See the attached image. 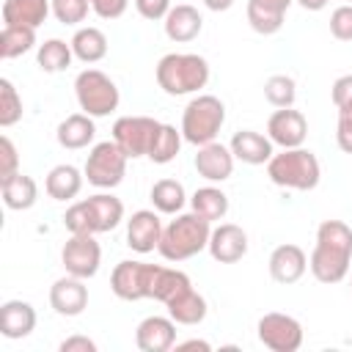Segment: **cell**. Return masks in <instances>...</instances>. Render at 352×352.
I'll return each mask as SVG.
<instances>
[{"mask_svg":"<svg viewBox=\"0 0 352 352\" xmlns=\"http://www.w3.org/2000/svg\"><path fill=\"white\" fill-rule=\"evenodd\" d=\"M352 261V228L344 220H324L316 228V248L311 253V275L319 283H341Z\"/></svg>","mask_w":352,"mask_h":352,"instance_id":"6da1fadb","label":"cell"},{"mask_svg":"<svg viewBox=\"0 0 352 352\" xmlns=\"http://www.w3.org/2000/svg\"><path fill=\"white\" fill-rule=\"evenodd\" d=\"M209 236H212V223L195 212H187L162 228L157 250L168 261H187L198 256L204 248H209Z\"/></svg>","mask_w":352,"mask_h":352,"instance_id":"7a4b0ae2","label":"cell"},{"mask_svg":"<svg viewBox=\"0 0 352 352\" xmlns=\"http://www.w3.org/2000/svg\"><path fill=\"white\" fill-rule=\"evenodd\" d=\"M157 85L168 96L195 94L209 82V63L195 52H170L157 63Z\"/></svg>","mask_w":352,"mask_h":352,"instance_id":"3957f363","label":"cell"},{"mask_svg":"<svg viewBox=\"0 0 352 352\" xmlns=\"http://www.w3.org/2000/svg\"><path fill=\"white\" fill-rule=\"evenodd\" d=\"M124 220V204L116 195L99 192L85 201H77L66 209L63 226L69 234H104Z\"/></svg>","mask_w":352,"mask_h":352,"instance_id":"277c9868","label":"cell"},{"mask_svg":"<svg viewBox=\"0 0 352 352\" xmlns=\"http://www.w3.org/2000/svg\"><path fill=\"white\" fill-rule=\"evenodd\" d=\"M267 176L272 184L286 190H314L319 184L322 168L316 154L297 146V148H283L280 154H272V160L267 162Z\"/></svg>","mask_w":352,"mask_h":352,"instance_id":"5b68a950","label":"cell"},{"mask_svg":"<svg viewBox=\"0 0 352 352\" xmlns=\"http://www.w3.org/2000/svg\"><path fill=\"white\" fill-rule=\"evenodd\" d=\"M226 121V104L212 94H198L182 113V138L192 146H206L217 138Z\"/></svg>","mask_w":352,"mask_h":352,"instance_id":"8992f818","label":"cell"},{"mask_svg":"<svg viewBox=\"0 0 352 352\" xmlns=\"http://www.w3.org/2000/svg\"><path fill=\"white\" fill-rule=\"evenodd\" d=\"M74 94H77L80 110L94 116V118L110 116L118 107V99H121L116 82L104 72H99V69L80 72L77 80H74Z\"/></svg>","mask_w":352,"mask_h":352,"instance_id":"52a82bcc","label":"cell"},{"mask_svg":"<svg viewBox=\"0 0 352 352\" xmlns=\"http://www.w3.org/2000/svg\"><path fill=\"white\" fill-rule=\"evenodd\" d=\"M126 160L129 157L124 154V148L116 140L96 143L88 151V160H85V179H88V184L102 187V190H110V187L121 184L124 173H126Z\"/></svg>","mask_w":352,"mask_h":352,"instance_id":"ba28073f","label":"cell"},{"mask_svg":"<svg viewBox=\"0 0 352 352\" xmlns=\"http://www.w3.org/2000/svg\"><path fill=\"white\" fill-rule=\"evenodd\" d=\"M160 264H146V261H118L113 275H110V289L118 300H146L154 294V278H157Z\"/></svg>","mask_w":352,"mask_h":352,"instance_id":"9c48e42d","label":"cell"},{"mask_svg":"<svg viewBox=\"0 0 352 352\" xmlns=\"http://www.w3.org/2000/svg\"><path fill=\"white\" fill-rule=\"evenodd\" d=\"M157 129H160V121L148 116H124L113 124V140L124 148L129 160H138V157H148Z\"/></svg>","mask_w":352,"mask_h":352,"instance_id":"30bf717a","label":"cell"},{"mask_svg":"<svg viewBox=\"0 0 352 352\" xmlns=\"http://www.w3.org/2000/svg\"><path fill=\"white\" fill-rule=\"evenodd\" d=\"M256 330L258 341L272 352H297L302 346V324L289 314H264Z\"/></svg>","mask_w":352,"mask_h":352,"instance_id":"8fae6325","label":"cell"},{"mask_svg":"<svg viewBox=\"0 0 352 352\" xmlns=\"http://www.w3.org/2000/svg\"><path fill=\"white\" fill-rule=\"evenodd\" d=\"M63 270L77 278H94L102 264V248L94 239V234H72L60 250Z\"/></svg>","mask_w":352,"mask_h":352,"instance_id":"7c38bea8","label":"cell"},{"mask_svg":"<svg viewBox=\"0 0 352 352\" xmlns=\"http://www.w3.org/2000/svg\"><path fill=\"white\" fill-rule=\"evenodd\" d=\"M308 121L294 107H278L267 121V138L280 148H297L305 143Z\"/></svg>","mask_w":352,"mask_h":352,"instance_id":"4fadbf2b","label":"cell"},{"mask_svg":"<svg viewBox=\"0 0 352 352\" xmlns=\"http://www.w3.org/2000/svg\"><path fill=\"white\" fill-rule=\"evenodd\" d=\"M50 305L60 316H80L88 305V286L77 275L58 278L50 289Z\"/></svg>","mask_w":352,"mask_h":352,"instance_id":"5bb4252c","label":"cell"},{"mask_svg":"<svg viewBox=\"0 0 352 352\" xmlns=\"http://www.w3.org/2000/svg\"><path fill=\"white\" fill-rule=\"evenodd\" d=\"M234 151L231 146H223V143H206V146H198V154H195V170L198 176H204L206 182H226L231 173H234Z\"/></svg>","mask_w":352,"mask_h":352,"instance_id":"9a60e30c","label":"cell"},{"mask_svg":"<svg viewBox=\"0 0 352 352\" xmlns=\"http://www.w3.org/2000/svg\"><path fill=\"white\" fill-rule=\"evenodd\" d=\"M209 253L220 264H234L248 253V234L234 223H220L217 228H212Z\"/></svg>","mask_w":352,"mask_h":352,"instance_id":"2e32d148","label":"cell"},{"mask_svg":"<svg viewBox=\"0 0 352 352\" xmlns=\"http://www.w3.org/2000/svg\"><path fill=\"white\" fill-rule=\"evenodd\" d=\"M308 270V256L300 245H278L270 256V275L275 283H297Z\"/></svg>","mask_w":352,"mask_h":352,"instance_id":"e0dca14e","label":"cell"},{"mask_svg":"<svg viewBox=\"0 0 352 352\" xmlns=\"http://www.w3.org/2000/svg\"><path fill=\"white\" fill-rule=\"evenodd\" d=\"M140 352H168L176 344V322L168 316H146L135 330Z\"/></svg>","mask_w":352,"mask_h":352,"instance_id":"ac0fdd59","label":"cell"},{"mask_svg":"<svg viewBox=\"0 0 352 352\" xmlns=\"http://www.w3.org/2000/svg\"><path fill=\"white\" fill-rule=\"evenodd\" d=\"M160 236H162V223H160L157 212L140 209V212H135L129 217V223H126V245L135 253H151L160 245Z\"/></svg>","mask_w":352,"mask_h":352,"instance_id":"d6986e66","label":"cell"},{"mask_svg":"<svg viewBox=\"0 0 352 352\" xmlns=\"http://www.w3.org/2000/svg\"><path fill=\"white\" fill-rule=\"evenodd\" d=\"M294 0H248V22L256 33L272 36L283 28V16Z\"/></svg>","mask_w":352,"mask_h":352,"instance_id":"ffe728a7","label":"cell"},{"mask_svg":"<svg viewBox=\"0 0 352 352\" xmlns=\"http://www.w3.org/2000/svg\"><path fill=\"white\" fill-rule=\"evenodd\" d=\"M231 151L239 162L245 165H264L272 160V140L264 138L261 132H253V129H239L234 132L231 138Z\"/></svg>","mask_w":352,"mask_h":352,"instance_id":"44dd1931","label":"cell"},{"mask_svg":"<svg viewBox=\"0 0 352 352\" xmlns=\"http://www.w3.org/2000/svg\"><path fill=\"white\" fill-rule=\"evenodd\" d=\"M36 327V308L25 300H8L0 308V333L6 338H25Z\"/></svg>","mask_w":352,"mask_h":352,"instance_id":"7402d4cb","label":"cell"},{"mask_svg":"<svg viewBox=\"0 0 352 352\" xmlns=\"http://www.w3.org/2000/svg\"><path fill=\"white\" fill-rule=\"evenodd\" d=\"M201 28H204V19H201L198 8L187 6V3L173 6V8L168 11V16H165V36H168L170 41H179V44L192 41V38L201 33Z\"/></svg>","mask_w":352,"mask_h":352,"instance_id":"603a6c76","label":"cell"},{"mask_svg":"<svg viewBox=\"0 0 352 352\" xmlns=\"http://www.w3.org/2000/svg\"><path fill=\"white\" fill-rule=\"evenodd\" d=\"M50 11H52V0H6L3 3V25L38 28Z\"/></svg>","mask_w":352,"mask_h":352,"instance_id":"cb8c5ba5","label":"cell"},{"mask_svg":"<svg viewBox=\"0 0 352 352\" xmlns=\"http://www.w3.org/2000/svg\"><path fill=\"white\" fill-rule=\"evenodd\" d=\"M58 143L63 148H85L94 135H96V126H94V116L88 113H74V116H66L60 124H58Z\"/></svg>","mask_w":352,"mask_h":352,"instance_id":"d4e9b609","label":"cell"},{"mask_svg":"<svg viewBox=\"0 0 352 352\" xmlns=\"http://www.w3.org/2000/svg\"><path fill=\"white\" fill-rule=\"evenodd\" d=\"M47 195L55 198V201H72L77 198L80 187H82V176L74 165H55L50 173H47Z\"/></svg>","mask_w":352,"mask_h":352,"instance_id":"484cf974","label":"cell"},{"mask_svg":"<svg viewBox=\"0 0 352 352\" xmlns=\"http://www.w3.org/2000/svg\"><path fill=\"white\" fill-rule=\"evenodd\" d=\"M0 190H3V204L14 212H22V209H30L38 198V187L30 176L25 173H16L6 182H0Z\"/></svg>","mask_w":352,"mask_h":352,"instance_id":"4316f807","label":"cell"},{"mask_svg":"<svg viewBox=\"0 0 352 352\" xmlns=\"http://www.w3.org/2000/svg\"><path fill=\"white\" fill-rule=\"evenodd\" d=\"M72 52L82 63H96L107 55V36L99 28H80L72 36Z\"/></svg>","mask_w":352,"mask_h":352,"instance_id":"83f0119b","label":"cell"},{"mask_svg":"<svg viewBox=\"0 0 352 352\" xmlns=\"http://www.w3.org/2000/svg\"><path fill=\"white\" fill-rule=\"evenodd\" d=\"M165 308H168V314H170V319L176 324H198L206 316V300L195 289H187L184 294L170 300Z\"/></svg>","mask_w":352,"mask_h":352,"instance_id":"f1b7e54d","label":"cell"},{"mask_svg":"<svg viewBox=\"0 0 352 352\" xmlns=\"http://www.w3.org/2000/svg\"><path fill=\"white\" fill-rule=\"evenodd\" d=\"M33 44H36V28L3 25V33H0V58H6V60L19 58V55L30 52Z\"/></svg>","mask_w":352,"mask_h":352,"instance_id":"f546056e","label":"cell"},{"mask_svg":"<svg viewBox=\"0 0 352 352\" xmlns=\"http://www.w3.org/2000/svg\"><path fill=\"white\" fill-rule=\"evenodd\" d=\"M184 201H187V192H184L182 182H176V179H160V182H154V187H151V204H154L157 212L176 214V212H182Z\"/></svg>","mask_w":352,"mask_h":352,"instance_id":"4dcf8cb0","label":"cell"},{"mask_svg":"<svg viewBox=\"0 0 352 352\" xmlns=\"http://www.w3.org/2000/svg\"><path fill=\"white\" fill-rule=\"evenodd\" d=\"M190 204H192V212L201 214V217H206L209 223L223 220L226 212H228V195L223 190H217V187H201V190H195L192 198H190Z\"/></svg>","mask_w":352,"mask_h":352,"instance_id":"1f68e13d","label":"cell"},{"mask_svg":"<svg viewBox=\"0 0 352 352\" xmlns=\"http://www.w3.org/2000/svg\"><path fill=\"white\" fill-rule=\"evenodd\" d=\"M72 58H74L72 44H66V41H60V38H47V41L38 47V52H36L38 69L47 72V74H55V72L69 69V66H72Z\"/></svg>","mask_w":352,"mask_h":352,"instance_id":"d6a6232c","label":"cell"},{"mask_svg":"<svg viewBox=\"0 0 352 352\" xmlns=\"http://www.w3.org/2000/svg\"><path fill=\"white\" fill-rule=\"evenodd\" d=\"M187 289H192V283H190V278L182 270L160 267L157 270V278H154V294H151V300H160L162 305H168L170 300H176Z\"/></svg>","mask_w":352,"mask_h":352,"instance_id":"836d02e7","label":"cell"},{"mask_svg":"<svg viewBox=\"0 0 352 352\" xmlns=\"http://www.w3.org/2000/svg\"><path fill=\"white\" fill-rule=\"evenodd\" d=\"M179 148H182V132H176V126H170V124H160L154 143L148 148V160L157 165H165V162L176 160Z\"/></svg>","mask_w":352,"mask_h":352,"instance_id":"e575fe53","label":"cell"},{"mask_svg":"<svg viewBox=\"0 0 352 352\" xmlns=\"http://www.w3.org/2000/svg\"><path fill=\"white\" fill-rule=\"evenodd\" d=\"M294 96H297V85H294V80L289 74H272L264 82V99L272 107H292Z\"/></svg>","mask_w":352,"mask_h":352,"instance_id":"d590c367","label":"cell"},{"mask_svg":"<svg viewBox=\"0 0 352 352\" xmlns=\"http://www.w3.org/2000/svg\"><path fill=\"white\" fill-rule=\"evenodd\" d=\"M22 118V99L11 80H0V126H14Z\"/></svg>","mask_w":352,"mask_h":352,"instance_id":"8d00e7d4","label":"cell"},{"mask_svg":"<svg viewBox=\"0 0 352 352\" xmlns=\"http://www.w3.org/2000/svg\"><path fill=\"white\" fill-rule=\"evenodd\" d=\"M91 0H52V14L63 25H80L88 16Z\"/></svg>","mask_w":352,"mask_h":352,"instance_id":"74e56055","label":"cell"},{"mask_svg":"<svg viewBox=\"0 0 352 352\" xmlns=\"http://www.w3.org/2000/svg\"><path fill=\"white\" fill-rule=\"evenodd\" d=\"M330 33L338 41H352V6L344 3L330 14Z\"/></svg>","mask_w":352,"mask_h":352,"instance_id":"f35d334b","label":"cell"},{"mask_svg":"<svg viewBox=\"0 0 352 352\" xmlns=\"http://www.w3.org/2000/svg\"><path fill=\"white\" fill-rule=\"evenodd\" d=\"M16 165H19L16 148H14L11 138H8V135H3V138H0V182H6V179H11V176H16V173H19V170H16Z\"/></svg>","mask_w":352,"mask_h":352,"instance_id":"ab89813d","label":"cell"},{"mask_svg":"<svg viewBox=\"0 0 352 352\" xmlns=\"http://www.w3.org/2000/svg\"><path fill=\"white\" fill-rule=\"evenodd\" d=\"M336 140L344 154H352V104L338 107V126H336Z\"/></svg>","mask_w":352,"mask_h":352,"instance_id":"60d3db41","label":"cell"},{"mask_svg":"<svg viewBox=\"0 0 352 352\" xmlns=\"http://www.w3.org/2000/svg\"><path fill=\"white\" fill-rule=\"evenodd\" d=\"M135 8L143 19L157 22V19H165L173 6H170V0H135Z\"/></svg>","mask_w":352,"mask_h":352,"instance_id":"b9f144b4","label":"cell"},{"mask_svg":"<svg viewBox=\"0 0 352 352\" xmlns=\"http://www.w3.org/2000/svg\"><path fill=\"white\" fill-rule=\"evenodd\" d=\"M129 0H91V11L102 19H118L126 11Z\"/></svg>","mask_w":352,"mask_h":352,"instance_id":"7bdbcfd3","label":"cell"},{"mask_svg":"<svg viewBox=\"0 0 352 352\" xmlns=\"http://www.w3.org/2000/svg\"><path fill=\"white\" fill-rule=\"evenodd\" d=\"M330 96H333V104H336V107H346V104H352V74L338 77V80L333 82Z\"/></svg>","mask_w":352,"mask_h":352,"instance_id":"ee69618b","label":"cell"},{"mask_svg":"<svg viewBox=\"0 0 352 352\" xmlns=\"http://www.w3.org/2000/svg\"><path fill=\"white\" fill-rule=\"evenodd\" d=\"M60 352H96V344L88 336H72L60 341Z\"/></svg>","mask_w":352,"mask_h":352,"instance_id":"f6af8a7d","label":"cell"},{"mask_svg":"<svg viewBox=\"0 0 352 352\" xmlns=\"http://www.w3.org/2000/svg\"><path fill=\"white\" fill-rule=\"evenodd\" d=\"M176 349H204V352H209L212 346H209L206 341H198V338H190V341H184V344H176Z\"/></svg>","mask_w":352,"mask_h":352,"instance_id":"bcb514c9","label":"cell"},{"mask_svg":"<svg viewBox=\"0 0 352 352\" xmlns=\"http://www.w3.org/2000/svg\"><path fill=\"white\" fill-rule=\"evenodd\" d=\"M204 6L209 11H228L234 6V0H204Z\"/></svg>","mask_w":352,"mask_h":352,"instance_id":"7dc6e473","label":"cell"},{"mask_svg":"<svg viewBox=\"0 0 352 352\" xmlns=\"http://www.w3.org/2000/svg\"><path fill=\"white\" fill-rule=\"evenodd\" d=\"M297 3H300L305 11H322V8H324L330 0H297Z\"/></svg>","mask_w":352,"mask_h":352,"instance_id":"c3c4849f","label":"cell"},{"mask_svg":"<svg viewBox=\"0 0 352 352\" xmlns=\"http://www.w3.org/2000/svg\"><path fill=\"white\" fill-rule=\"evenodd\" d=\"M346 3H352V0H346Z\"/></svg>","mask_w":352,"mask_h":352,"instance_id":"681fc988","label":"cell"}]
</instances>
